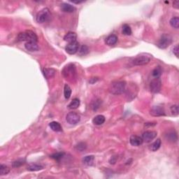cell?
I'll return each mask as SVG.
<instances>
[{
	"label": "cell",
	"instance_id": "1",
	"mask_svg": "<svg viewBox=\"0 0 179 179\" xmlns=\"http://www.w3.org/2000/svg\"><path fill=\"white\" fill-rule=\"evenodd\" d=\"M17 40L18 41H33V42H37L38 38L36 34L31 30H27L25 32H21L18 34Z\"/></svg>",
	"mask_w": 179,
	"mask_h": 179
},
{
	"label": "cell",
	"instance_id": "2",
	"mask_svg": "<svg viewBox=\"0 0 179 179\" xmlns=\"http://www.w3.org/2000/svg\"><path fill=\"white\" fill-rule=\"evenodd\" d=\"M126 83L125 81H113L109 86V92L113 95H120L125 90Z\"/></svg>",
	"mask_w": 179,
	"mask_h": 179
},
{
	"label": "cell",
	"instance_id": "3",
	"mask_svg": "<svg viewBox=\"0 0 179 179\" xmlns=\"http://www.w3.org/2000/svg\"><path fill=\"white\" fill-rule=\"evenodd\" d=\"M62 74L66 79L70 81H73L76 78V69L74 64H69L63 69Z\"/></svg>",
	"mask_w": 179,
	"mask_h": 179
},
{
	"label": "cell",
	"instance_id": "4",
	"mask_svg": "<svg viewBox=\"0 0 179 179\" xmlns=\"http://www.w3.org/2000/svg\"><path fill=\"white\" fill-rule=\"evenodd\" d=\"M50 17V11L47 8L43 9L42 10L40 11L36 15V22L38 23H44L49 20Z\"/></svg>",
	"mask_w": 179,
	"mask_h": 179
},
{
	"label": "cell",
	"instance_id": "5",
	"mask_svg": "<svg viewBox=\"0 0 179 179\" xmlns=\"http://www.w3.org/2000/svg\"><path fill=\"white\" fill-rule=\"evenodd\" d=\"M172 42V36L167 34H164L162 35L161 37L159 39L158 42H157V46L160 48L164 49L166 48L168 46H169Z\"/></svg>",
	"mask_w": 179,
	"mask_h": 179
},
{
	"label": "cell",
	"instance_id": "6",
	"mask_svg": "<svg viewBox=\"0 0 179 179\" xmlns=\"http://www.w3.org/2000/svg\"><path fill=\"white\" fill-rule=\"evenodd\" d=\"M150 61V56L147 55H141L139 56L136 57L134 59L132 60V63L134 65L141 66L145 65L149 63Z\"/></svg>",
	"mask_w": 179,
	"mask_h": 179
},
{
	"label": "cell",
	"instance_id": "7",
	"mask_svg": "<svg viewBox=\"0 0 179 179\" xmlns=\"http://www.w3.org/2000/svg\"><path fill=\"white\" fill-rule=\"evenodd\" d=\"M80 120H81V117L78 115L77 113L75 112H70L67 114L66 116V120L69 124L74 125H76L77 123H79Z\"/></svg>",
	"mask_w": 179,
	"mask_h": 179
},
{
	"label": "cell",
	"instance_id": "8",
	"mask_svg": "<svg viewBox=\"0 0 179 179\" xmlns=\"http://www.w3.org/2000/svg\"><path fill=\"white\" fill-rule=\"evenodd\" d=\"M162 88V82L160 78H154L150 83V90L152 93H157L160 91Z\"/></svg>",
	"mask_w": 179,
	"mask_h": 179
},
{
	"label": "cell",
	"instance_id": "9",
	"mask_svg": "<svg viewBox=\"0 0 179 179\" xmlns=\"http://www.w3.org/2000/svg\"><path fill=\"white\" fill-rule=\"evenodd\" d=\"M78 49H79V43L75 41V42L70 43L68 44L66 46L65 50L69 55H74L78 51Z\"/></svg>",
	"mask_w": 179,
	"mask_h": 179
},
{
	"label": "cell",
	"instance_id": "10",
	"mask_svg": "<svg viewBox=\"0 0 179 179\" xmlns=\"http://www.w3.org/2000/svg\"><path fill=\"white\" fill-rule=\"evenodd\" d=\"M150 113L151 115L155 117L164 116V115H165V111L164 108L162 107V106H154L151 109Z\"/></svg>",
	"mask_w": 179,
	"mask_h": 179
},
{
	"label": "cell",
	"instance_id": "11",
	"mask_svg": "<svg viewBox=\"0 0 179 179\" xmlns=\"http://www.w3.org/2000/svg\"><path fill=\"white\" fill-rule=\"evenodd\" d=\"M157 132L155 131H146L142 134L143 141L146 143H149L157 137Z\"/></svg>",
	"mask_w": 179,
	"mask_h": 179
},
{
	"label": "cell",
	"instance_id": "12",
	"mask_svg": "<svg viewBox=\"0 0 179 179\" xmlns=\"http://www.w3.org/2000/svg\"><path fill=\"white\" fill-rule=\"evenodd\" d=\"M143 139L142 137H139L137 135L131 136L129 138V143L133 146H139L143 143Z\"/></svg>",
	"mask_w": 179,
	"mask_h": 179
},
{
	"label": "cell",
	"instance_id": "13",
	"mask_svg": "<svg viewBox=\"0 0 179 179\" xmlns=\"http://www.w3.org/2000/svg\"><path fill=\"white\" fill-rule=\"evenodd\" d=\"M25 47L27 50L30 52H34L37 51L39 49L38 44L36 42H33V41H30V42H27L25 44Z\"/></svg>",
	"mask_w": 179,
	"mask_h": 179
},
{
	"label": "cell",
	"instance_id": "14",
	"mask_svg": "<svg viewBox=\"0 0 179 179\" xmlns=\"http://www.w3.org/2000/svg\"><path fill=\"white\" fill-rule=\"evenodd\" d=\"M76 34L73 32H69L67 34H66V35L64 37V41H67L69 44H70V43H73L76 41Z\"/></svg>",
	"mask_w": 179,
	"mask_h": 179
},
{
	"label": "cell",
	"instance_id": "15",
	"mask_svg": "<svg viewBox=\"0 0 179 179\" xmlns=\"http://www.w3.org/2000/svg\"><path fill=\"white\" fill-rule=\"evenodd\" d=\"M43 73H44V76L46 77V79H49L54 76L56 73V71L55 69H51V68H45L43 69Z\"/></svg>",
	"mask_w": 179,
	"mask_h": 179
},
{
	"label": "cell",
	"instance_id": "16",
	"mask_svg": "<svg viewBox=\"0 0 179 179\" xmlns=\"http://www.w3.org/2000/svg\"><path fill=\"white\" fill-rule=\"evenodd\" d=\"M118 41V36L115 34H111L108 36L107 38L105 40V42H106V45L108 46H113L115 45Z\"/></svg>",
	"mask_w": 179,
	"mask_h": 179
},
{
	"label": "cell",
	"instance_id": "17",
	"mask_svg": "<svg viewBox=\"0 0 179 179\" xmlns=\"http://www.w3.org/2000/svg\"><path fill=\"white\" fill-rule=\"evenodd\" d=\"M61 9L63 11L66 12V13H73L76 11V8L74 6L69 4H67V3H64V4H62Z\"/></svg>",
	"mask_w": 179,
	"mask_h": 179
},
{
	"label": "cell",
	"instance_id": "18",
	"mask_svg": "<svg viewBox=\"0 0 179 179\" xmlns=\"http://www.w3.org/2000/svg\"><path fill=\"white\" fill-rule=\"evenodd\" d=\"M49 127H50V129H51L52 131H54V132H61V131L62 130L61 125L56 121L51 122V123L49 124Z\"/></svg>",
	"mask_w": 179,
	"mask_h": 179
},
{
	"label": "cell",
	"instance_id": "19",
	"mask_svg": "<svg viewBox=\"0 0 179 179\" xmlns=\"http://www.w3.org/2000/svg\"><path fill=\"white\" fill-rule=\"evenodd\" d=\"M105 122V117L102 115H98L92 120V123L96 125H101Z\"/></svg>",
	"mask_w": 179,
	"mask_h": 179
},
{
	"label": "cell",
	"instance_id": "20",
	"mask_svg": "<svg viewBox=\"0 0 179 179\" xmlns=\"http://www.w3.org/2000/svg\"><path fill=\"white\" fill-rule=\"evenodd\" d=\"M44 169V166L42 165L37 164H30L27 166V170L30 172H37Z\"/></svg>",
	"mask_w": 179,
	"mask_h": 179
},
{
	"label": "cell",
	"instance_id": "21",
	"mask_svg": "<svg viewBox=\"0 0 179 179\" xmlns=\"http://www.w3.org/2000/svg\"><path fill=\"white\" fill-rule=\"evenodd\" d=\"M80 106V100L78 98H75L74 99H72V101L69 103V104L68 105V108L69 109H76L79 107Z\"/></svg>",
	"mask_w": 179,
	"mask_h": 179
},
{
	"label": "cell",
	"instance_id": "22",
	"mask_svg": "<svg viewBox=\"0 0 179 179\" xmlns=\"http://www.w3.org/2000/svg\"><path fill=\"white\" fill-rule=\"evenodd\" d=\"M161 143L162 142L160 139H157L156 141H155L152 144H151L150 149L151 151H152V152H155V151H157V150L160 149V146H161Z\"/></svg>",
	"mask_w": 179,
	"mask_h": 179
},
{
	"label": "cell",
	"instance_id": "23",
	"mask_svg": "<svg viewBox=\"0 0 179 179\" xmlns=\"http://www.w3.org/2000/svg\"><path fill=\"white\" fill-rule=\"evenodd\" d=\"M166 138L168 141L171 142H175L178 139L176 133L175 132H173V131L168 132V134L166 135Z\"/></svg>",
	"mask_w": 179,
	"mask_h": 179
},
{
	"label": "cell",
	"instance_id": "24",
	"mask_svg": "<svg viewBox=\"0 0 179 179\" xmlns=\"http://www.w3.org/2000/svg\"><path fill=\"white\" fill-rule=\"evenodd\" d=\"M94 160H95V157L93 155H88L83 159V162L85 164L91 166V165L93 164Z\"/></svg>",
	"mask_w": 179,
	"mask_h": 179
},
{
	"label": "cell",
	"instance_id": "25",
	"mask_svg": "<svg viewBox=\"0 0 179 179\" xmlns=\"http://www.w3.org/2000/svg\"><path fill=\"white\" fill-rule=\"evenodd\" d=\"M162 70L161 67H155L153 70H152V75L155 78H160V76L162 75Z\"/></svg>",
	"mask_w": 179,
	"mask_h": 179
},
{
	"label": "cell",
	"instance_id": "26",
	"mask_svg": "<svg viewBox=\"0 0 179 179\" xmlns=\"http://www.w3.org/2000/svg\"><path fill=\"white\" fill-rule=\"evenodd\" d=\"M170 25L172 27L176 29H178L179 27V18L178 17L176 16L172 18V19L170 20Z\"/></svg>",
	"mask_w": 179,
	"mask_h": 179
},
{
	"label": "cell",
	"instance_id": "27",
	"mask_svg": "<svg viewBox=\"0 0 179 179\" xmlns=\"http://www.w3.org/2000/svg\"><path fill=\"white\" fill-rule=\"evenodd\" d=\"M9 172H10V169L9 168V166L4 164H1V166H0V175H7L9 174Z\"/></svg>",
	"mask_w": 179,
	"mask_h": 179
},
{
	"label": "cell",
	"instance_id": "28",
	"mask_svg": "<svg viewBox=\"0 0 179 179\" xmlns=\"http://www.w3.org/2000/svg\"><path fill=\"white\" fill-rule=\"evenodd\" d=\"M64 95L66 99H69V97L72 95V89L67 84H65V86H64Z\"/></svg>",
	"mask_w": 179,
	"mask_h": 179
},
{
	"label": "cell",
	"instance_id": "29",
	"mask_svg": "<svg viewBox=\"0 0 179 179\" xmlns=\"http://www.w3.org/2000/svg\"><path fill=\"white\" fill-rule=\"evenodd\" d=\"M89 52V48L86 45H83L82 46H81L79 49H78V53L80 55H87Z\"/></svg>",
	"mask_w": 179,
	"mask_h": 179
},
{
	"label": "cell",
	"instance_id": "30",
	"mask_svg": "<svg viewBox=\"0 0 179 179\" xmlns=\"http://www.w3.org/2000/svg\"><path fill=\"white\" fill-rule=\"evenodd\" d=\"M123 34L125 35H131L132 34V30H131L130 27L128 25H124L123 26Z\"/></svg>",
	"mask_w": 179,
	"mask_h": 179
},
{
	"label": "cell",
	"instance_id": "31",
	"mask_svg": "<svg viewBox=\"0 0 179 179\" xmlns=\"http://www.w3.org/2000/svg\"><path fill=\"white\" fill-rule=\"evenodd\" d=\"M86 148H87V145H86V143H84V142H81V143H78V144L76 146L75 149L77 150L78 151H83L84 150L86 149Z\"/></svg>",
	"mask_w": 179,
	"mask_h": 179
},
{
	"label": "cell",
	"instance_id": "32",
	"mask_svg": "<svg viewBox=\"0 0 179 179\" xmlns=\"http://www.w3.org/2000/svg\"><path fill=\"white\" fill-rule=\"evenodd\" d=\"M101 100L100 99H96L95 101H94L92 104V108L94 111H96L97 109H99L101 105Z\"/></svg>",
	"mask_w": 179,
	"mask_h": 179
},
{
	"label": "cell",
	"instance_id": "33",
	"mask_svg": "<svg viewBox=\"0 0 179 179\" xmlns=\"http://www.w3.org/2000/svg\"><path fill=\"white\" fill-rule=\"evenodd\" d=\"M64 153H63V152H57V153H55V154H53V155H52L51 156H50V157L52 159H54V160L59 161V160H60L62 158V157L64 156Z\"/></svg>",
	"mask_w": 179,
	"mask_h": 179
},
{
	"label": "cell",
	"instance_id": "34",
	"mask_svg": "<svg viewBox=\"0 0 179 179\" xmlns=\"http://www.w3.org/2000/svg\"><path fill=\"white\" fill-rule=\"evenodd\" d=\"M171 112H172V115H175V116L178 115L179 113L178 105H173V106H172V107H171Z\"/></svg>",
	"mask_w": 179,
	"mask_h": 179
},
{
	"label": "cell",
	"instance_id": "35",
	"mask_svg": "<svg viewBox=\"0 0 179 179\" xmlns=\"http://www.w3.org/2000/svg\"><path fill=\"white\" fill-rule=\"evenodd\" d=\"M23 164H25V161L23 160H16V161L13 162V164H12V166L14 168H18L19 166H22Z\"/></svg>",
	"mask_w": 179,
	"mask_h": 179
},
{
	"label": "cell",
	"instance_id": "36",
	"mask_svg": "<svg viewBox=\"0 0 179 179\" xmlns=\"http://www.w3.org/2000/svg\"><path fill=\"white\" fill-rule=\"evenodd\" d=\"M178 52H179L178 45H176L174 47V48H173V52H174V54L177 57V58H178Z\"/></svg>",
	"mask_w": 179,
	"mask_h": 179
},
{
	"label": "cell",
	"instance_id": "37",
	"mask_svg": "<svg viewBox=\"0 0 179 179\" xmlns=\"http://www.w3.org/2000/svg\"><path fill=\"white\" fill-rule=\"evenodd\" d=\"M179 1H174V3H173V7H174L175 9H178L179 8Z\"/></svg>",
	"mask_w": 179,
	"mask_h": 179
},
{
	"label": "cell",
	"instance_id": "38",
	"mask_svg": "<svg viewBox=\"0 0 179 179\" xmlns=\"http://www.w3.org/2000/svg\"><path fill=\"white\" fill-rule=\"evenodd\" d=\"M94 78H90V83H92V84H94V83H95V82H96V81H98V78H96V79H95V80L94 79Z\"/></svg>",
	"mask_w": 179,
	"mask_h": 179
}]
</instances>
